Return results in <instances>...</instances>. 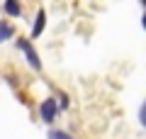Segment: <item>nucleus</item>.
I'll return each mask as SVG.
<instances>
[{
	"mask_svg": "<svg viewBox=\"0 0 146 139\" xmlns=\"http://www.w3.org/2000/svg\"><path fill=\"white\" fill-rule=\"evenodd\" d=\"M17 49H20L22 54H25L27 63H29L34 71H42V59H39V54H36L34 44H32L29 39H17Z\"/></svg>",
	"mask_w": 146,
	"mask_h": 139,
	"instance_id": "obj_1",
	"label": "nucleus"
},
{
	"mask_svg": "<svg viewBox=\"0 0 146 139\" xmlns=\"http://www.w3.org/2000/svg\"><path fill=\"white\" fill-rule=\"evenodd\" d=\"M46 139H76V137L71 132H66V129H51Z\"/></svg>",
	"mask_w": 146,
	"mask_h": 139,
	"instance_id": "obj_6",
	"label": "nucleus"
},
{
	"mask_svg": "<svg viewBox=\"0 0 146 139\" xmlns=\"http://www.w3.org/2000/svg\"><path fill=\"white\" fill-rule=\"evenodd\" d=\"M139 120H141V124H144V129H146V100H144V105H141V110H139Z\"/></svg>",
	"mask_w": 146,
	"mask_h": 139,
	"instance_id": "obj_8",
	"label": "nucleus"
},
{
	"mask_svg": "<svg viewBox=\"0 0 146 139\" xmlns=\"http://www.w3.org/2000/svg\"><path fill=\"white\" fill-rule=\"evenodd\" d=\"M58 112H61V108H58L56 98H46L42 105H39V117L44 120V124H54L56 117H58Z\"/></svg>",
	"mask_w": 146,
	"mask_h": 139,
	"instance_id": "obj_2",
	"label": "nucleus"
},
{
	"mask_svg": "<svg viewBox=\"0 0 146 139\" xmlns=\"http://www.w3.org/2000/svg\"><path fill=\"white\" fill-rule=\"evenodd\" d=\"M68 105H71V98H68L66 93H58V108H61V110H66Z\"/></svg>",
	"mask_w": 146,
	"mask_h": 139,
	"instance_id": "obj_7",
	"label": "nucleus"
},
{
	"mask_svg": "<svg viewBox=\"0 0 146 139\" xmlns=\"http://www.w3.org/2000/svg\"><path fill=\"white\" fill-rule=\"evenodd\" d=\"M12 37H15V27H12L7 20H0V44L7 41V39H12Z\"/></svg>",
	"mask_w": 146,
	"mask_h": 139,
	"instance_id": "obj_5",
	"label": "nucleus"
},
{
	"mask_svg": "<svg viewBox=\"0 0 146 139\" xmlns=\"http://www.w3.org/2000/svg\"><path fill=\"white\" fill-rule=\"evenodd\" d=\"M3 12L7 17H20L22 15V3L20 0H5L3 3Z\"/></svg>",
	"mask_w": 146,
	"mask_h": 139,
	"instance_id": "obj_4",
	"label": "nucleus"
},
{
	"mask_svg": "<svg viewBox=\"0 0 146 139\" xmlns=\"http://www.w3.org/2000/svg\"><path fill=\"white\" fill-rule=\"evenodd\" d=\"M141 25H144V29H146V12H144V17H141Z\"/></svg>",
	"mask_w": 146,
	"mask_h": 139,
	"instance_id": "obj_9",
	"label": "nucleus"
},
{
	"mask_svg": "<svg viewBox=\"0 0 146 139\" xmlns=\"http://www.w3.org/2000/svg\"><path fill=\"white\" fill-rule=\"evenodd\" d=\"M44 27H46V12L39 10L34 17V25H32V39H36V37L44 34Z\"/></svg>",
	"mask_w": 146,
	"mask_h": 139,
	"instance_id": "obj_3",
	"label": "nucleus"
},
{
	"mask_svg": "<svg viewBox=\"0 0 146 139\" xmlns=\"http://www.w3.org/2000/svg\"><path fill=\"white\" fill-rule=\"evenodd\" d=\"M141 5H144V7H146V0H141Z\"/></svg>",
	"mask_w": 146,
	"mask_h": 139,
	"instance_id": "obj_10",
	"label": "nucleus"
}]
</instances>
